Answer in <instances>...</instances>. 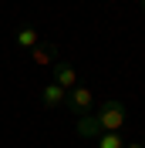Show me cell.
I'll list each match as a JSON object with an SVG mask.
<instances>
[{"mask_svg": "<svg viewBox=\"0 0 145 148\" xmlns=\"http://www.w3.org/2000/svg\"><path fill=\"white\" fill-rule=\"evenodd\" d=\"M95 118H98L101 131H122V125H125V104L118 101V98H108V101L98 104Z\"/></svg>", "mask_w": 145, "mask_h": 148, "instance_id": "obj_1", "label": "cell"}, {"mask_svg": "<svg viewBox=\"0 0 145 148\" xmlns=\"http://www.w3.org/2000/svg\"><path fill=\"white\" fill-rule=\"evenodd\" d=\"M91 104H95V91H91V88H84V84H78V88H71V91H68L64 108H71L74 118H84V114H91Z\"/></svg>", "mask_w": 145, "mask_h": 148, "instance_id": "obj_2", "label": "cell"}, {"mask_svg": "<svg viewBox=\"0 0 145 148\" xmlns=\"http://www.w3.org/2000/svg\"><path fill=\"white\" fill-rule=\"evenodd\" d=\"M64 101H68V91H64V88H57L54 81L41 88V104H44L47 111H57V108H64Z\"/></svg>", "mask_w": 145, "mask_h": 148, "instance_id": "obj_3", "label": "cell"}, {"mask_svg": "<svg viewBox=\"0 0 145 148\" xmlns=\"http://www.w3.org/2000/svg\"><path fill=\"white\" fill-rule=\"evenodd\" d=\"M54 84H57V88H64V91H71V88H78V71H74L71 64H64V61H57V64H54Z\"/></svg>", "mask_w": 145, "mask_h": 148, "instance_id": "obj_4", "label": "cell"}, {"mask_svg": "<svg viewBox=\"0 0 145 148\" xmlns=\"http://www.w3.org/2000/svg\"><path fill=\"white\" fill-rule=\"evenodd\" d=\"M74 131H78L81 138L95 141V138L101 135V125H98V118H95V114H84V118H78V125H74Z\"/></svg>", "mask_w": 145, "mask_h": 148, "instance_id": "obj_5", "label": "cell"}, {"mask_svg": "<svg viewBox=\"0 0 145 148\" xmlns=\"http://www.w3.org/2000/svg\"><path fill=\"white\" fill-rule=\"evenodd\" d=\"M14 40H17V47H24V51H34V47L41 44V34H37V27H20Z\"/></svg>", "mask_w": 145, "mask_h": 148, "instance_id": "obj_6", "label": "cell"}, {"mask_svg": "<svg viewBox=\"0 0 145 148\" xmlns=\"http://www.w3.org/2000/svg\"><path fill=\"white\" fill-rule=\"evenodd\" d=\"M30 57H34L37 64H51V67L57 64V51H54L51 44H37L34 51H30Z\"/></svg>", "mask_w": 145, "mask_h": 148, "instance_id": "obj_7", "label": "cell"}, {"mask_svg": "<svg viewBox=\"0 0 145 148\" xmlns=\"http://www.w3.org/2000/svg\"><path fill=\"white\" fill-rule=\"evenodd\" d=\"M95 141H98L95 148H125V138H122L118 131H101Z\"/></svg>", "mask_w": 145, "mask_h": 148, "instance_id": "obj_8", "label": "cell"}, {"mask_svg": "<svg viewBox=\"0 0 145 148\" xmlns=\"http://www.w3.org/2000/svg\"><path fill=\"white\" fill-rule=\"evenodd\" d=\"M125 148H145V141H125Z\"/></svg>", "mask_w": 145, "mask_h": 148, "instance_id": "obj_9", "label": "cell"}, {"mask_svg": "<svg viewBox=\"0 0 145 148\" xmlns=\"http://www.w3.org/2000/svg\"><path fill=\"white\" fill-rule=\"evenodd\" d=\"M138 3H142V7H145V0H138Z\"/></svg>", "mask_w": 145, "mask_h": 148, "instance_id": "obj_10", "label": "cell"}]
</instances>
